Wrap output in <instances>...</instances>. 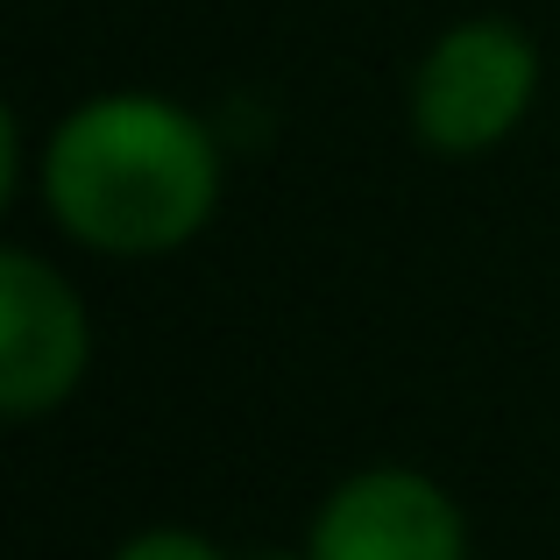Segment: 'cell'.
<instances>
[{
    "label": "cell",
    "instance_id": "3",
    "mask_svg": "<svg viewBox=\"0 0 560 560\" xmlns=\"http://www.w3.org/2000/svg\"><path fill=\"white\" fill-rule=\"evenodd\" d=\"M93 362V327L65 277L28 248L0 256V411L36 419L65 405Z\"/></svg>",
    "mask_w": 560,
    "mask_h": 560
},
{
    "label": "cell",
    "instance_id": "5",
    "mask_svg": "<svg viewBox=\"0 0 560 560\" xmlns=\"http://www.w3.org/2000/svg\"><path fill=\"white\" fill-rule=\"evenodd\" d=\"M114 560H228L213 547V539H199V533H178V525H156V533H136Z\"/></svg>",
    "mask_w": 560,
    "mask_h": 560
},
{
    "label": "cell",
    "instance_id": "1",
    "mask_svg": "<svg viewBox=\"0 0 560 560\" xmlns=\"http://www.w3.org/2000/svg\"><path fill=\"white\" fill-rule=\"evenodd\" d=\"M57 228L100 256H164L220 199V142L156 93H100L57 121L43 150Z\"/></svg>",
    "mask_w": 560,
    "mask_h": 560
},
{
    "label": "cell",
    "instance_id": "2",
    "mask_svg": "<svg viewBox=\"0 0 560 560\" xmlns=\"http://www.w3.org/2000/svg\"><path fill=\"white\" fill-rule=\"evenodd\" d=\"M539 93V50L518 22H462L425 50L411 79V128L440 156H482L525 121Z\"/></svg>",
    "mask_w": 560,
    "mask_h": 560
},
{
    "label": "cell",
    "instance_id": "6",
    "mask_svg": "<svg viewBox=\"0 0 560 560\" xmlns=\"http://www.w3.org/2000/svg\"><path fill=\"white\" fill-rule=\"evenodd\" d=\"M256 560H313V553H256Z\"/></svg>",
    "mask_w": 560,
    "mask_h": 560
},
{
    "label": "cell",
    "instance_id": "4",
    "mask_svg": "<svg viewBox=\"0 0 560 560\" xmlns=\"http://www.w3.org/2000/svg\"><path fill=\"white\" fill-rule=\"evenodd\" d=\"M313 560H468V525L454 497L419 468H362L319 504Z\"/></svg>",
    "mask_w": 560,
    "mask_h": 560
}]
</instances>
